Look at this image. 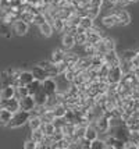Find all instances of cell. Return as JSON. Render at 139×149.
Segmentation results:
<instances>
[{
  "mask_svg": "<svg viewBox=\"0 0 139 149\" xmlns=\"http://www.w3.org/2000/svg\"><path fill=\"white\" fill-rule=\"evenodd\" d=\"M136 52L138 50H125V52L122 53V56H120V57H121V60H124V61H131L133 58V56L136 54Z\"/></svg>",
  "mask_w": 139,
  "mask_h": 149,
  "instance_id": "35",
  "label": "cell"
},
{
  "mask_svg": "<svg viewBox=\"0 0 139 149\" xmlns=\"http://www.w3.org/2000/svg\"><path fill=\"white\" fill-rule=\"evenodd\" d=\"M52 26H53V31H56V32H63L64 31V19L63 18H54L52 19Z\"/></svg>",
  "mask_w": 139,
  "mask_h": 149,
  "instance_id": "27",
  "label": "cell"
},
{
  "mask_svg": "<svg viewBox=\"0 0 139 149\" xmlns=\"http://www.w3.org/2000/svg\"><path fill=\"white\" fill-rule=\"evenodd\" d=\"M27 88H28V93L33 96V95H35V93L40 89V81H39V79H36V78H33L32 81L27 85Z\"/></svg>",
  "mask_w": 139,
  "mask_h": 149,
  "instance_id": "25",
  "label": "cell"
},
{
  "mask_svg": "<svg viewBox=\"0 0 139 149\" xmlns=\"http://www.w3.org/2000/svg\"><path fill=\"white\" fill-rule=\"evenodd\" d=\"M100 11H102V7H99V6H89L88 8H86L85 15H89L91 18L95 19L100 14Z\"/></svg>",
  "mask_w": 139,
  "mask_h": 149,
  "instance_id": "28",
  "label": "cell"
},
{
  "mask_svg": "<svg viewBox=\"0 0 139 149\" xmlns=\"http://www.w3.org/2000/svg\"><path fill=\"white\" fill-rule=\"evenodd\" d=\"M27 124L29 125V128L32 131V130H36V128H40L42 120H40V117L38 116V114H32V113H31V117H29V120H28Z\"/></svg>",
  "mask_w": 139,
  "mask_h": 149,
  "instance_id": "23",
  "label": "cell"
},
{
  "mask_svg": "<svg viewBox=\"0 0 139 149\" xmlns=\"http://www.w3.org/2000/svg\"><path fill=\"white\" fill-rule=\"evenodd\" d=\"M33 99H35V104H36V106H45V104H46V100H47L46 92L40 88L39 91L33 95Z\"/></svg>",
  "mask_w": 139,
  "mask_h": 149,
  "instance_id": "21",
  "label": "cell"
},
{
  "mask_svg": "<svg viewBox=\"0 0 139 149\" xmlns=\"http://www.w3.org/2000/svg\"><path fill=\"white\" fill-rule=\"evenodd\" d=\"M18 103H20V109L25 111H32L33 107L36 106L35 104V99H33L32 95H27V96L18 99Z\"/></svg>",
  "mask_w": 139,
  "mask_h": 149,
  "instance_id": "9",
  "label": "cell"
},
{
  "mask_svg": "<svg viewBox=\"0 0 139 149\" xmlns=\"http://www.w3.org/2000/svg\"><path fill=\"white\" fill-rule=\"evenodd\" d=\"M103 60L107 65H117L121 63V57L115 50H109L103 54Z\"/></svg>",
  "mask_w": 139,
  "mask_h": 149,
  "instance_id": "10",
  "label": "cell"
},
{
  "mask_svg": "<svg viewBox=\"0 0 139 149\" xmlns=\"http://www.w3.org/2000/svg\"><path fill=\"white\" fill-rule=\"evenodd\" d=\"M91 124L96 128L98 134H107V132L110 131V128H111V125H110V118L106 117L104 114H102V116H99L98 118H95Z\"/></svg>",
  "mask_w": 139,
  "mask_h": 149,
  "instance_id": "3",
  "label": "cell"
},
{
  "mask_svg": "<svg viewBox=\"0 0 139 149\" xmlns=\"http://www.w3.org/2000/svg\"><path fill=\"white\" fill-rule=\"evenodd\" d=\"M31 138H32L33 141L36 143H40L46 136H45V134L42 132V130L40 128H36V130H32L31 131Z\"/></svg>",
  "mask_w": 139,
  "mask_h": 149,
  "instance_id": "29",
  "label": "cell"
},
{
  "mask_svg": "<svg viewBox=\"0 0 139 149\" xmlns=\"http://www.w3.org/2000/svg\"><path fill=\"white\" fill-rule=\"evenodd\" d=\"M95 49H96V54H104L109 50H115V40L103 36L99 42L95 43Z\"/></svg>",
  "mask_w": 139,
  "mask_h": 149,
  "instance_id": "2",
  "label": "cell"
},
{
  "mask_svg": "<svg viewBox=\"0 0 139 149\" xmlns=\"http://www.w3.org/2000/svg\"><path fill=\"white\" fill-rule=\"evenodd\" d=\"M7 85H13L15 86V81H14V78L8 74L7 70L0 72V88H3V86H7Z\"/></svg>",
  "mask_w": 139,
  "mask_h": 149,
  "instance_id": "15",
  "label": "cell"
},
{
  "mask_svg": "<svg viewBox=\"0 0 139 149\" xmlns=\"http://www.w3.org/2000/svg\"><path fill=\"white\" fill-rule=\"evenodd\" d=\"M38 29H39V32L42 36H45V38H50L52 35H53V26L52 24L49 22V21H45V22H42L38 25Z\"/></svg>",
  "mask_w": 139,
  "mask_h": 149,
  "instance_id": "14",
  "label": "cell"
},
{
  "mask_svg": "<svg viewBox=\"0 0 139 149\" xmlns=\"http://www.w3.org/2000/svg\"><path fill=\"white\" fill-rule=\"evenodd\" d=\"M102 25L106 26V28H114V26H118V19L114 11H111L110 14L104 15L102 18Z\"/></svg>",
  "mask_w": 139,
  "mask_h": 149,
  "instance_id": "12",
  "label": "cell"
},
{
  "mask_svg": "<svg viewBox=\"0 0 139 149\" xmlns=\"http://www.w3.org/2000/svg\"><path fill=\"white\" fill-rule=\"evenodd\" d=\"M84 46V52H85L86 56H95L96 54V49H95V43H88L86 42L85 45H82Z\"/></svg>",
  "mask_w": 139,
  "mask_h": 149,
  "instance_id": "34",
  "label": "cell"
},
{
  "mask_svg": "<svg viewBox=\"0 0 139 149\" xmlns=\"http://www.w3.org/2000/svg\"><path fill=\"white\" fill-rule=\"evenodd\" d=\"M33 74L31 71H21L18 74V77H17V84L15 86H18V85H28L31 81L33 79Z\"/></svg>",
  "mask_w": 139,
  "mask_h": 149,
  "instance_id": "13",
  "label": "cell"
},
{
  "mask_svg": "<svg viewBox=\"0 0 139 149\" xmlns=\"http://www.w3.org/2000/svg\"><path fill=\"white\" fill-rule=\"evenodd\" d=\"M91 149H107L104 139H99V136L96 139H93L91 142Z\"/></svg>",
  "mask_w": 139,
  "mask_h": 149,
  "instance_id": "32",
  "label": "cell"
},
{
  "mask_svg": "<svg viewBox=\"0 0 139 149\" xmlns=\"http://www.w3.org/2000/svg\"><path fill=\"white\" fill-rule=\"evenodd\" d=\"M74 40H75V45H85L86 43V33L84 32H75L74 33Z\"/></svg>",
  "mask_w": 139,
  "mask_h": 149,
  "instance_id": "31",
  "label": "cell"
},
{
  "mask_svg": "<svg viewBox=\"0 0 139 149\" xmlns=\"http://www.w3.org/2000/svg\"><path fill=\"white\" fill-rule=\"evenodd\" d=\"M93 21H95V19L91 18L89 15H81V17H80V22H78V26H80L81 29L86 31V29H89V28L95 26V22H93Z\"/></svg>",
  "mask_w": 139,
  "mask_h": 149,
  "instance_id": "19",
  "label": "cell"
},
{
  "mask_svg": "<svg viewBox=\"0 0 139 149\" xmlns=\"http://www.w3.org/2000/svg\"><path fill=\"white\" fill-rule=\"evenodd\" d=\"M40 88L46 92V95H54L59 92V86H57V79L56 77H47L40 81Z\"/></svg>",
  "mask_w": 139,
  "mask_h": 149,
  "instance_id": "5",
  "label": "cell"
},
{
  "mask_svg": "<svg viewBox=\"0 0 139 149\" xmlns=\"http://www.w3.org/2000/svg\"><path fill=\"white\" fill-rule=\"evenodd\" d=\"M15 96V86L13 85H7L0 88V99H10Z\"/></svg>",
  "mask_w": 139,
  "mask_h": 149,
  "instance_id": "20",
  "label": "cell"
},
{
  "mask_svg": "<svg viewBox=\"0 0 139 149\" xmlns=\"http://www.w3.org/2000/svg\"><path fill=\"white\" fill-rule=\"evenodd\" d=\"M31 72L33 74V77L36 78V79H39V81H42V79H45V78L50 77L49 74H47V71H45L42 67H39V65H33V68L31 70Z\"/></svg>",
  "mask_w": 139,
  "mask_h": 149,
  "instance_id": "22",
  "label": "cell"
},
{
  "mask_svg": "<svg viewBox=\"0 0 139 149\" xmlns=\"http://www.w3.org/2000/svg\"><path fill=\"white\" fill-rule=\"evenodd\" d=\"M129 1H131V3H132V1H139V0H129Z\"/></svg>",
  "mask_w": 139,
  "mask_h": 149,
  "instance_id": "38",
  "label": "cell"
},
{
  "mask_svg": "<svg viewBox=\"0 0 139 149\" xmlns=\"http://www.w3.org/2000/svg\"><path fill=\"white\" fill-rule=\"evenodd\" d=\"M24 148L25 149H38V143L35 142L32 138H29V139H27V141L24 142Z\"/></svg>",
  "mask_w": 139,
  "mask_h": 149,
  "instance_id": "36",
  "label": "cell"
},
{
  "mask_svg": "<svg viewBox=\"0 0 139 149\" xmlns=\"http://www.w3.org/2000/svg\"><path fill=\"white\" fill-rule=\"evenodd\" d=\"M66 54H67V50H64L63 47H61V49H56V50H53V53H52L50 60H52L53 63H56V64H60V63L64 61Z\"/></svg>",
  "mask_w": 139,
  "mask_h": 149,
  "instance_id": "18",
  "label": "cell"
},
{
  "mask_svg": "<svg viewBox=\"0 0 139 149\" xmlns=\"http://www.w3.org/2000/svg\"><path fill=\"white\" fill-rule=\"evenodd\" d=\"M104 142H106L107 149H122L124 148V141L114 135H107L104 138Z\"/></svg>",
  "mask_w": 139,
  "mask_h": 149,
  "instance_id": "11",
  "label": "cell"
},
{
  "mask_svg": "<svg viewBox=\"0 0 139 149\" xmlns=\"http://www.w3.org/2000/svg\"><path fill=\"white\" fill-rule=\"evenodd\" d=\"M0 35H3V36H6V38H10V36H11V26L7 25L1 18H0Z\"/></svg>",
  "mask_w": 139,
  "mask_h": 149,
  "instance_id": "30",
  "label": "cell"
},
{
  "mask_svg": "<svg viewBox=\"0 0 139 149\" xmlns=\"http://www.w3.org/2000/svg\"><path fill=\"white\" fill-rule=\"evenodd\" d=\"M85 33H86V42H88V43H96V42H99L100 39L103 38L102 31L98 29L96 26H92V28L86 29Z\"/></svg>",
  "mask_w": 139,
  "mask_h": 149,
  "instance_id": "8",
  "label": "cell"
},
{
  "mask_svg": "<svg viewBox=\"0 0 139 149\" xmlns=\"http://www.w3.org/2000/svg\"><path fill=\"white\" fill-rule=\"evenodd\" d=\"M98 136H99V134H98L96 128L93 127L92 124H86V125H85V131H84V138L92 142L93 139H96Z\"/></svg>",
  "mask_w": 139,
  "mask_h": 149,
  "instance_id": "16",
  "label": "cell"
},
{
  "mask_svg": "<svg viewBox=\"0 0 139 149\" xmlns=\"http://www.w3.org/2000/svg\"><path fill=\"white\" fill-rule=\"evenodd\" d=\"M29 117H31V111H25L18 109L17 111L13 113V116H11V118L7 123L6 127L7 128H20V127H22V125H25L28 123Z\"/></svg>",
  "mask_w": 139,
  "mask_h": 149,
  "instance_id": "1",
  "label": "cell"
},
{
  "mask_svg": "<svg viewBox=\"0 0 139 149\" xmlns=\"http://www.w3.org/2000/svg\"><path fill=\"white\" fill-rule=\"evenodd\" d=\"M131 1L129 0H117V6L115 7H127Z\"/></svg>",
  "mask_w": 139,
  "mask_h": 149,
  "instance_id": "37",
  "label": "cell"
},
{
  "mask_svg": "<svg viewBox=\"0 0 139 149\" xmlns=\"http://www.w3.org/2000/svg\"><path fill=\"white\" fill-rule=\"evenodd\" d=\"M11 29H13V32L15 33L17 36H24V35H27V32L29 31V24H28L27 21L18 18L13 22Z\"/></svg>",
  "mask_w": 139,
  "mask_h": 149,
  "instance_id": "7",
  "label": "cell"
},
{
  "mask_svg": "<svg viewBox=\"0 0 139 149\" xmlns=\"http://www.w3.org/2000/svg\"><path fill=\"white\" fill-rule=\"evenodd\" d=\"M61 43H63V49H64V50H71V49L74 47V45H75L74 35L73 33H63Z\"/></svg>",
  "mask_w": 139,
  "mask_h": 149,
  "instance_id": "17",
  "label": "cell"
},
{
  "mask_svg": "<svg viewBox=\"0 0 139 149\" xmlns=\"http://www.w3.org/2000/svg\"><path fill=\"white\" fill-rule=\"evenodd\" d=\"M27 95H29L27 85H18V86H15V96L18 97V99L27 96Z\"/></svg>",
  "mask_w": 139,
  "mask_h": 149,
  "instance_id": "33",
  "label": "cell"
},
{
  "mask_svg": "<svg viewBox=\"0 0 139 149\" xmlns=\"http://www.w3.org/2000/svg\"><path fill=\"white\" fill-rule=\"evenodd\" d=\"M13 116V113L7 109H0V124L1 125H7V123L10 121V118Z\"/></svg>",
  "mask_w": 139,
  "mask_h": 149,
  "instance_id": "26",
  "label": "cell"
},
{
  "mask_svg": "<svg viewBox=\"0 0 139 149\" xmlns=\"http://www.w3.org/2000/svg\"><path fill=\"white\" fill-rule=\"evenodd\" d=\"M113 10L118 19V26H127L131 24V14L125 10V7H114Z\"/></svg>",
  "mask_w": 139,
  "mask_h": 149,
  "instance_id": "6",
  "label": "cell"
},
{
  "mask_svg": "<svg viewBox=\"0 0 139 149\" xmlns=\"http://www.w3.org/2000/svg\"><path fill=\"white\" fill-rule=\"evenodd\" d=\"M121 78H122V68H121V65L120 64L110 65L109 72H107V77H106L107 82L110 85H117L121 81Z\"/></svg>",
  "mask_w": 139,
  "mask_h": 149,
  "instance_id": "4",
  "label": "cell"
},
{
  "mask_svg": "<svg viewBox=\"0 0 139 149\" xmlns=\"http://www.w3.org/2000/svg\"><path fill=\"white\" fill-rule=\"evenodd\" d=\"M40 130H42V132L45 134V136H52V134H53L54 131H56V127H54L53 121H50V123H42V125H40Z\"/></svg>",
  "mask_w": 139,
  "mask_h": 149,
  "instance_id": "24",
  "label": "cell"
}]
</instances>
